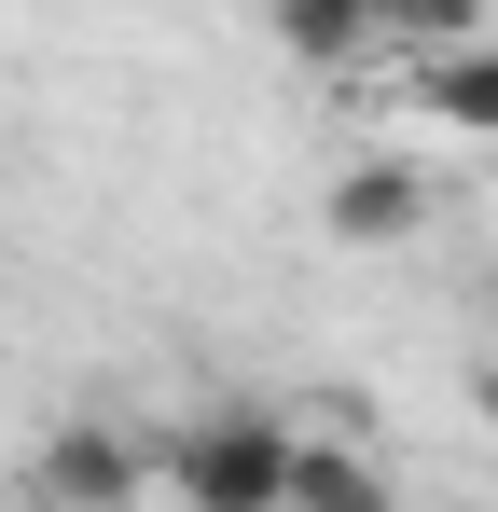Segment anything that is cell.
Masks as SVG:
<instances>
[{
  "label": "cell",
  "mask_w": 498,
  "mask_h": 512,
  "mask_svg": "<svg viewBox=\"0 0 498 512\" xmlns=\"http://www.w3.org/2000/svg\"><path fill=\"white\" fill-rule=\"evenodd\" d=\"M485 291H498V263H485Z\"/></svg>",
  "instance_id": "ba28073f"
},
{
  "label": "cell",
  "mask_w": 498,
  "mask_h": 512,
  "mask_svg": "<svg viewBox=\"0 0 498 512\" xmlns=\"http://www.w3.org/2000/svg\"><path fill=\"white\" fill-rule=\"evenodd\" d=\"M291 429L277 402H208L194 429H166L153 471L180 485V512H277V485H291Z\"/></svg>",
  "instance_id": "6da1fadb"
},
{
  "label": "cell",
  "mask_w": 498,
  "mask_h": 512,
  "mask_svg": "<svg viewBox=\"0 0 498 512\" xmlns=\"http://www.w3.org/2000/svg\"><path fill=\"white\" fill-rule=\"evenodd\" d=\"M277 56H305V70H374V14H360V0H291V14H277Z\"/></svg>",
  "instance_id": "8992f818"
},
{
  "label": "cell",
  "mask_w": 498,
  "mask_h": 512,
  "mask_svg": "<svg viewBox=\"0 0 498 512\" xmlns=\"http://www.w3.org/2000/svg\"><path fill=\"white\" fill-rule=\"evenodd\" d=\"M277 512H402L388 499V457L360 443V429H291V485Z\"/></svg>",
  "instance_id": "277c9868"
},
{
  "label": "cell",
  "mask_w": 498,
  "mask_h": 512,
  "mask_svg": "<svg viewBox=\"0 0 498 512\" xmlns=\"http://www.w3.org/2000/svg\"><path fill=\"white\" fill-rule=\"evenodd\" d=\"M415 97H429L457 139H498V42L471 28V42H443V56H415Z\"/></svg>",
  "instance_id": "5b68a950"
},
{
  "label": "cell",
  "mask_w": 498,
  "mask_h": 512,
  "mask_svg": "<svg viewBox=\"0 0 498 512\" xmlns=\"http://www.w3.org/2000/svg\"><path fill=\"white\" fill-rule=\"evenodd\" d=\"M139 499H153V429L56 416L28 443V512H139Z\"/></svg>",
  "instance_id": "7a4b0ae2"
},
{
  "label": "cell",
  "mask_w": 498,
  "mask_h": 512,
  "mask_svg": "<svg viewBox=\"0 0 498 512\" xmlns=\"http://www.w3.org/2000/svg\"><path fill=\"white\" fill-rule=\"evenodd\" d=\"M319 222L346 236V250H402L415 222H429V167H402V153H360V167H332Z\"/></svg>",
  "instance_id": "3957f363"
},
{
  "label": "cell",
  "mask_w": 498,
  "mask_h": 512,
  "mask_svg": "<svg viewBox=\"0 0 498 512\" xmlns=\"http://www.w3.org/2000/svg\"><path fill=\"white\" fill-rule=\"evenodd\" d=\"M471 402H485V429H498V360H485V374H471Z\"/></svg>",
  "instance_id": "52a82bcc"
}]
</instances>
